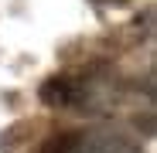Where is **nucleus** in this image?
Listing matches in <instances>:
<instances>
[{
	"mask_svg": "<svg viewBox=\"0 0 157 153\" xmlns=\"http://www.w3.org/2000/svg\"><path fill=\"white\" fill-rule=\"evenodd\" d=\"M75 133H62V136H51L48 143H44V150L41 153H72L75 150Z\"/></svg>",
	"mask_w": 157,
	"mask_h": 153,
	"instance_id": "1",
	"label": "nucleus"
}]
</instances>
